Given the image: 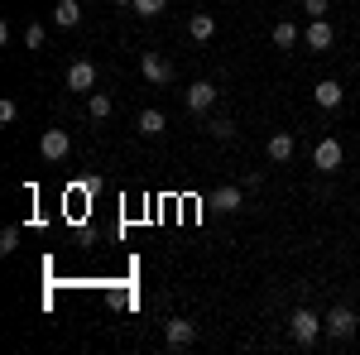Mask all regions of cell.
I'll list each match as a JSON object with an SVG mask.
<instances>
[{"label": "cell", "mask_w": 360, "mask_h": 355, "mask_svg": "<svg viewBox=\"0 0 360 355\" xmlns=\"http://www.w3.org/2000/svg\"><path fill=\"white\" fill-rule=\"evenodd\" d=\"M274 49H283V53H288V49H298V25H288V20L274 25Z\"/></svg>", "instance_id": "2e32d148"}, {"label": "cell", "mask_w": 360, "mask_h": 355, "mask_svg": "<svg viewBox=\"0 0 360 355\" xmlns=\"http://www.w3.org/2000/svg\"><path fill=\"white\" fill-rule=\"evenodd\" d=\"M293 149H298V139H293V135H269V159H274V164H288Z\"/></svg>", "instance_id": "5bb4252c"}, {"label": "cell", "mask_w": 360, "mask_h": 355, "mask_svg": "<svg viewBox=\"0 0 360 355\" xmlns=\"http://www.w3.org/2000/svg\"><path fill=\"white\" fill-rule=\"evenodd\" d=\"M341 159H346V154H341V144H336L332 135L317 139V149H312V164H317V173H336V168H341Z\"/></svg>", "instance_id": "7a4b0ae2"}, {"label": "cell", "mask_w": 360, "mask_h": 355, "mask_svg": "<svg viewBox=\"0 0 360 355\" xmlns=\"http://www.w3.org/2000/svg\"><path fill=\"white\" fill-rule=\"evenodd\" d=\"M91 86H96V67H91L86 58L68 63V91H91Z\"/></svg>", "instance_id": "ba28073f"}, {"label": "cell", "mask_w": 360, "mask_h": 355, "mask_svg": "<svg viewBox=\"0 0 360 355\" xmlns=\"http://www.w3.org/2000/svg\"><path fill=\"white\" fill-rule=\"evenodd\" d=\"M44 39H49L44 25H25V49H44Z\"/></svg>", "instance_id": "ffe728a7"}, {"label": "cell", "mask_w": 360, "mask_h": 355, "mask_svg": "<svg viewBox=\"0 0 360 355\" xmlns=\"http://www.w3.org/2000/svg\"><path fill=\"white\" fill-rule=\"evenodd\" d=\"M53 25L58 29H77L82 25V5H77V0H58L53 5Z\"/></svg>", "instance_id": "7c38bea8"}, {"label": "cell", "mask_w": 360, "mask_h": 355, "mask_svg": "<svg viewBox=\"0 0 360 355\" xmlns=\"http://www.w3.org/2000/svg\"><path fill=\"white\" fill-rule=\"evenodd\" d=\"M303 10L312 15V20H322V15H327V0H303Z\"/></svg>", "instance_id": "603a6c76"}, {"label": "cell", "mask_w": 360, "mask_h": 355, "mask_svg": "<svg viewBox=\"0 0 360 355\" xmlns=\"http://www.w3.org/2000/svg\"><path fill=\"white\" fill-rule=\"evenodd\" d=\"M341 96H346V91H341V82H332V77L312 86V101H317L322 110H336V106H341Z\"/></svg>", "instance_id": "8fae6325"}, {"label": "cell", "mask_w": 360, "mask_h": 355, "mask_svg": "<svg viewBox=\"0 0 360 355\" xmlns=\"http://www.w3.org/2000/svg\"><path fill=\"white\" fill-rule=\"evenodd\" d=\"M207 135H212V139H221V144H226V139L236 135V125H231L226 115H217V120H207Z\"/></svg>", "instance_id": "ac0fdd59"}, {"label": "cell", "mask_w": 360, "mask_h": 355, "mask_svg": "<svg viewBox=\"0 0 360 355\" xmlns=\"http://www.w3.org/2000/svg\"><path fill=\"white\" fill-rule=\"evenodd\" d=\"M139 72H144V82H154V86L173 82V67H168L159 53H139Z\"/></svg>", "instance_id": "8992f818"}, {"label": "cell", "mask_w": 360, "mask_h": 355, "mask_svg": "<svg viewBox=\"0 0 360 355\" xmlns=\"http://www.w3.org/2000/svg\"><path fill=\"white\" fill-rule=\"evenodd\" d=\"M240 202H245L240 188H217V197H212V207H221V212H240Z\"/></svg>", "instance_id": "9a60e30c"}, {"label": "cell", "mask_w": 360, "mask_h": 355, "mask_svg": "<svg viewBox=\"0 0 360 355\" xmlns=\"http://www.w3.org/2000/svg\"><path fill=\"white\" fill-rule=\"evenodd\" d=\"M188 34H193L197 44H207V39H212V34H217V20H212V15H207V10H197L193 20H188Z\"/></svg>", "instance_id": "4fadbf2b"}, {"label": "cell", "mask_w": 360, "mask_h": 355, "mask_svg": "<svg viewBox=\"0 0 360 355\" xmlns=\"http://www.w3.org/2000/svg\"><path fill=\"white\" fill-rule=\"evenodd\" d=\"M115 10H135V0H111Z\"/></svg>", "instance_id": "cb8c5ba5"}, {"label": "cell", "mask_w": 360, "mask_h": 355, "mask_svg": "<svg viewBox=\"0 0 360 355\" xmlns=\"http://www.w3.org/2000/svg\"><path fill=\"white\" fill-rule=\"evenodd\" d=\"M168 0H135V15H144V20H154V15H164Z\"/></svg>", "instance_id": "44dd1931"}, {"label": "cell", "mask_w": 360, "mask_h": 355, "mask_svg": "<svg viewBox=\"0 0 360 355\" xmlns=\"http://www.w3.org/2000/svg\"><path fill=\"white\" fill-rule=\"evenodd\" d=\"M86 110H91L96 120H106V115H111V96H106V91H91V96H86Z\"/></svg>", "instance_id": "e0dca14e"}, {"label": "cell", "mask_w": 360, "mask_h": 355, "mask_svg": "<svg viewBox=\"0 0 360 355\" xmlns=\"http://www.w3.org/2000/svg\"><path fill=\"white\" fill-rule=\"evenodd\" d=\"M15 115H20V106L5 96V101H0V125H15Z\"/></svg>", "instance_id": "7402d4cb"}, {"label": "cell", "mask_w": 360, "mask_h": 355, "mask_svg": "<svg viewBox=\"0 0 360 355\" xmlns=\"http://www.w3.org/2000/svg\"><path fill=\"white\" fill-rule=\"evenodd\" d=\"M68 149H72V135L68 130H44V139H39V154L44 159H68Z\"/></svg>", "instance_id": "52a82bcc"}, {"label": "cell", "mask_w": 360, "mask_h": 355, "mask_svg": "<svg viewBox=\"0 0 360 355\" xmlns=\"http://www.w3.org/2000/svg\"><path fill=\"white\" fill-rule=\"evenodd\" d=\"M164 341L173 346V351H183V346H193V341H197V327L188 322V317H168V322H164Z\"/></svg>", "instance_id": "3957f363"}, {"label": "cell", "mask_w": 360, "mask_h": 355, "mask_svg": "<svg viewBox=\"0 0 360 355\" xmlns=\"http://www.w3.org/2000/svg\"><path fill=\"white\" fill-rule=\"evenodd\" d=\"M135 130H139V135H144V139H154V135H164V130H168V115H164V110H154V106H149V110H139V120H135Z\"/></svg>", "instance_id": "30bf717a"}, {"label": "cell", "mask_w": 360, "mask_h": 355, "mask_svg": "<svg viewBox=\"0 0 360 355\" xmlns=\"http://www.w3.org/2000/svg\"><path fill=\"white\" fill-rule=\"evenodd\" d=\"M322 322H327V331H332L336 341H346V336H356V327H360V317L351 312V307H332V312H327Z\"/></svg>", "instance_id": "277c9868"}, {"label": "cell", "mask_w": 360, "mask_h": 355, "mask_svg": "<svg viewBox=\"0 0 360 355\" xmlns=\"http://www.w3.org/2000/svg\"><path fill=\"white\" fill-rule=\"evenodd\" d=\"M303 44H307V49H317V53H327V49L336 44V29L327 25V20H312L307 34H303Z\"/></svg>", "instance_id": "9c48e42d"}, {"label": "cell", "mask_w": 360, "mask_h": 355, "mask_svg": "<svg viewBox=\"0 0 360 355\" xmlns=\"http://www.w3.org/2000/svg\"><path fill=\"white\" fill-rule=\"evenodd\" d=\"M288 331H293V341H298V346H312V341H317V331H327V322H322L312 307H298V312L288 317Z\"/></svg>", "instance_id": "6da1fadb"}, {"label": "cell", "mask_w": 360, "mask_h": 355, "mask_svg": "<svg viewBox=\"0 0 360 355\" xmlns=\"http://www.w3.org/2000/svg\"><path fill=\"white\" fill-rule=\"evenodd\" d=\"M20 250V226H5L0 231V254H15Z\"/></svg>", "instance_id": "d6986e66"}, {"label": "cell", "mask_w": 360, "mask_h": 355, "mask_svg": "<svg viewBox=\"0 0 360 355\" xmlns=\"http://www.w3.org/2000/svg\"><path fill=\"white\" fill-rule=\"evenodd\" d=\"M217 96H221V91H217V82H193L183 101H188V110H197V115H207V110L217 106Z\"/></svg>", "instance_id": "5b68a950"}]
</instances>
